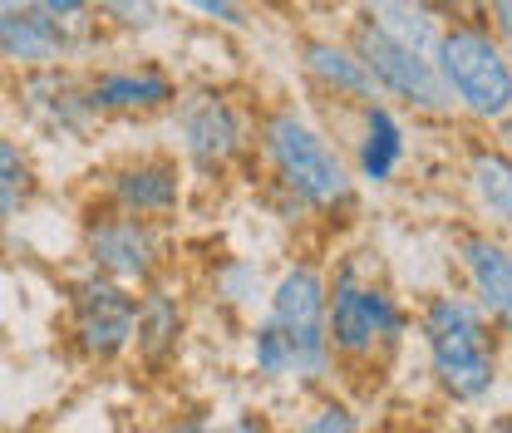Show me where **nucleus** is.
Listing matches in <instances>:
<instances>
[{"instance_id":"nucleus-1","label":"nucleus","mask_w":512,"mask_h":433,"mask_svg":"<svg viewBox=\"0 0 512 433\" xmlns=\"http://www.w3.org/2000/svg\"><path fill=\"white\" fill-rule=\"evenodd\" d=\"M256 148L271 168L266 202L281 222L330 217L340 222L355 212V173L350 158L335 148V138L296 104H271L256 119Z\"/></svg>"},{"instance_id":"nucleus-2","label":"nucleus","mask_w":512,"mask_h":433,"mask_svg":"<svg viewBox=\"0 0 512 433\" xmlns=\"http://www.w3.org/2000/svg\"><path fill=\"white\" fill-rule=\"evenodd\" d=\"M409 330L414 315L404 296L365 261V251H350L325 271V340L335 370H345L350 379H380L404 355Z\"/></svg>"},{"instance_id":"nucleus-3","label":"nucleus","mask_w":512,"mask_h":433,"mask_svg":"<svg viewBox=\"0 0 512 433\" xmlns=\"http://www.w3.org/2000/svg\"><path fill=\"white\" fill-rule=\"evenodd\" d=\"M414 330L429 360V379L448 404L473 409L503 389V335L463 291H429L414 310Z\"/></svg>"},{"instance_id":"nucleus-4","label":"nucleus","mask_w":512,"mask_h":433,"mask_svg":"<svg viewBox=\"0 0 512 433\" xmlns=\"http://www.w3.org/2000/svg\"><path fill=\"white\" fill-rule=\"evenodd\" d=\"M286 355V384L291 389H325L335 379L330 340H325V266L311 256L281 266V276L266 286V315H261Z\"/></svg>"},{"instance_id":"nucleus-5","label":"nucleus","mask_w":512,"mask_h":433,"mask_svg":"<svg viewBox=\"0 0 512 433\" xmlns=\"http://www.w3.org/2000/svg\"><path fill=\"white\" fill-rule=\"evenodd\" d=\"M434 69L444 79L453 109H463L478 124H508L512 109L508 40H498L483 20H444Z\"/></svg>"},{"instance_id":"nucleus-6","label":"nucleus","mask_w":512,"mask_h":433,"mask_svg":"<svg viewBox=\"0 0 512 433\" xmlns=\"http://www.w3.org/2000/svg\"><path fill=\"white\" fill-rule=\"evenodd\" d=\"M133 320H138V291L119 281L84 271L64 286V345L79 365L109 370L133 350Z\"/></svg>"},{"instance_id":"nucleus-7","label":"nucleus","mask_w":512,"mask_h":433,"mask_svg":"<svg viewBox=\"0 0 512 433\" xmlns=\"http://www.w3.org/2000/svg\"><path fill=\"white\" fill-rule=\"evenodd\" d=\"M79 251L89 261V271L119 281L128 291H143L153 281H163L168 271V242H163V222H143L114 207H94L79 227Z\"/></svg>"},{"instance_id":"nucleus-8","label":"nucleus","mask_w":512,"mask_h":433,"mask_svg":"<svg viewBox=\"0 0 512 433\" xmlns=\"http://www.w3.org/2000/svg\"><path fill=\"white\" fill-rule=\"evenodd\" d=\"M168 119H173V133H178V148H183L188 168L202 173V178H222L252 148L247 114L222 89H178Z\"/></svg>"},{"instance_id":"nucleus-9","label":"nucleus","mask_w":512,"mask_h":433,"mask_svg":"<svg viewBox=\"0 0 512 433\" xmlns=\"http://www.w3.org/2000/svg\"><path fill=\"white\" fill-rule=\"evenodd\" d=\"M345 45H350L355 60L365 64V74L375 84V99H394V104H404L419 119H453L458 114L453 99H448L444 79H439V69H434V60H424V55L384 40L370 25H360V20L350 25V40Z\"/></svg>"},{"instance_id":"nucleus-10","label":"nucleus","mask_w":512,"mask_h":433,"mask_svg":"<svg viewBox=\"0 0 512 433\" xmlns=\"http://www.w3.org/2000/svg\"><path fill=\"white\" fill-rule=\"evenodd\" d=\"M188 197V183H183V163L168 158V153H138V158H124L104 173L99 183V202L114 207V212H128V217H143V222H168Z\"/></svg>"},{"instance_id":"nucleus-11","label":"nucleus","mask_w":512,"mask_h":433,"mask_svg":"<svg viewBox=\"0 0 512 433\" xmlns=\"http://www.w3.org/2000/svg\"><path fill=\"white\" fill-rule=\"evenodd\" d=\"M453 256L463 271V296L483 310L498 330H508L512 315V251L508 237L493 227H463L453 237Z\"/></svg>"},{"instance_id":"nucleus-12","label":"nucleus","mask_w":512,"mask_h":433,"mask_svg":"<svg viewBox=\"0 0 512 433\" xmlns=\"http://www.w3.org/2000/svg\"><path fill=\"white\" fill-rule=\"evenodd\" d=\"M84 99L94 119H143L173 109L178 79L163 64H109L84 79Z\"/></svg>"},{"instance_id":"nucleus-13","label":"nucleus","mask_w":512,"mask_h":433,"mask_svg":"<svg viewBox=\"0 0 512 433\" xmlns=\"http://www.w3.org/2000/svg\"><path fill=\"white\" fill-rule=\"evenodd\" d=\"M20 104L35 124L55 128V133H89L99 124L89 99H84V79L64 64H50V69H25V84H20Z\"/></svg>"},{"instance_id":"nucleus-14","label":"nucleus","mask_w":512,"mask_h":433,"mask_svg":"<svg viewBox=\"0 0 512 433\" xmlns=\"http://www.w3.org/2000/svg\"><path fill=\"white\" fill-rule=\"evenodd\" d=\"M183 340H188V306L178 291H168L163 281L143 286L138 296V320H133V350L143 370H168L178 355H183Z\"/></svg>"},{"instance_id":"nucleus-15","label":"nucleus","mask_w":512,"mask_h":433,"mask_svg":"<svg viewBox=\"0 0 512 433\" xmlns=\"http://www.w3.org/2000/svg\"><path fill=\"white\" fill-rule=\"evenodd\" d=\"M409 153V128L404 119L384 104V99H365L355 104V178L370 187L394 183V173L404 168Z\"/></svg>"},{"instance_id":"nucleus-16","label":"nucleus","mask_w":512,"mask_h":433,"mask_svg":"<svg viewBox=\"0 0 512 433\" xmlns=\"http://www.w3.org/2000/svg\"><path fill=\"white\" fill-rule=\"evenodd\" d=\"M355 20L370 25L375 35L434 60L439 50V35H444V20L424 5V0H355Z\"/></svg>"},{"instance_id":"nucleus-17","label":"nucleus","mask_w":512,"mask_h":433,"mask_svg":"<svg viewBox=\"0 0 512 433\" xmlns=\"http://www.w3.org/2000/svg\"><path fill=\"white\" fill-rule=\"evenodd\" d=\"M301 69H306V79L316 84L320 94H330L335 104H365V99H375V84H370L365 64L350 55L345 40H330V35L301 40Z\"/></svg>"},{"instance_id":"nucleus-18","label":"nucleus","mask_w":512,"mask_h":433,"mask_svg":"<svg viewBox=\"0 0 512 433\" xmlns=\"http://www.w3.org/2000/svg\"><path fill=\"white\" fill-rule=\"evenodd\" d=\"M468 187H473V202L483 212V222L493 232H508L512 227V168L503 148H488L478 143L468 153Z\"/></svg>"},{"instance_id":"nucleus-19","label":"nucleus","mask_w":512,"mask_h":433,"mask_svg":"<svg viewBox=\"0 0 512 433\" xmlns=\"http://www.w3.org/2000/svg\"><path fill=\"white\" fill-rule=\"evenodd\" d=\"M266 271L256 266L252 256H222L212 271H207V296L212 306L232 310V315H247L266 301Z\"/></svg>"},{"instance_id":"nucleus-20","label":"nucleus","mask_w":512,"mask_h":433,"mask_svg":"<svg viewBox=\"0 0 512 433\" xmlns=\"http://www.w3.org/2000/svg\"><path fill=\"white\" fill-rule=\"evenodd\" d=\"M35 192H40V178H35L30 153H25L15 138L0 133V232H5L20 212H30Z\"/></svg>"},{"instance_id":"nucleus-21","label":"nucleus","mask_w":512,"mask_h":433,"mask_svg":"<svg viewBox=\"0 0 512 433\" xmlns=\"http://www.w3.org/2000/svg\"><path fill=\"white\" fill-rule=\"evenodd\" d=\"M94 15L119 35H153L163 30V0H94Z\"/></svg>"},{"instance_id":"nucleus-22","label":"nucleus","mask_w":512,"mask_h":433,"mask_svg":"<svg viewBox=\"0 0 512 433\" xmlns=\"http://www.w3.org/2000/svg\"><path fill=\"white\" fill-rule=\"evenodd\" d=\"M291 433H365V429H360V414H355L350 399H340V394H316V404L301 414V424Z\"/></svg>"},{"instance_id":"nucleus-23","label":"nucleus","mask_w":512,"mask_h":433,"mask_svg":"<svg viewBox=\"0 0 512 433\" xmlns=\"http://www.w3.org/2000/svg\"><path fill=\"white\" fill-rule=\"evenodd\" d=\"M178 5H188V10L217 20V25H227V30H242V25H247V10H242L237 0H178Z\"/></svg>"},{"instance_id":"nucleus-24","label":"nucleus","mask_w":512,"mask_h":433,"mask_svg":"<svg viewBox=\"0 0 512 433\" xmlns=\"http://www.w3.org/2000/svg\"><path fill=\"white\" fill-rule=\"evenodd\" d=\"M35 5L64 25H89V15H94V0H35Z\"/></svg>"},{"instance_id":"nucleus-25","label":"nucleus","mask_w":512,"mask_h":433,"mask_svg":"<svg viewBox=\"0 0 512 433\" xmlns=\"http://www.w3.org/2000/svg\"><path fill=\"white\" fill-rule=\"evenodd\" d=\"M439 20H483V0H424Z\"/></svg>"},{"instance_id":"nucleus-26","label":"nucleus","mask_w":512,"mask_h":433,"mask_svg":"<svg viewBox=\"0 0 512 433\" xmlns=\"http://www.w3.org/2000/svg\"><path fill=\"white\" fill-rule=\"evenodd\" d=\"M163 433H217V424H212V414H207V409H183L178 419H168V424H163Z\"/></svg>"},{"instance_id":"nucleus-27","label":"nucleus","mask_w":512,"mask_h":433,"mask_svg":"<svg viewBox=\"0 0 512 433\" xmlns=\"http://www.w3.org/2000/svg\"><path fill=\"white\" fill-rule=\"evenodd\" d=\"M483 25H488L498 40H508L512 35V0H483Z\"/></svg>"},{"instance_id":"nucleus-28","label":"nucleus","mask_w":512,"mask_h":433,"mask_svg":"<svg viewBox=\"0 0 512 433\" xmlns=\"http://www.w3.org/2000/svg\"><path fill=\"white\" fill-rule=\"evenodd\" d=\"M217 433H276V424H271V419H266L261 409H242V414H237L232 424H222Z\"/></svg>"},{"instance_id":"nucleus-29","label":"nucleus","mask_w":512,"mask_h":433,"mask_svg":"<svg viewBox=\"0 0 512 433\" xmlns=\"http://www.w3.org/2000/svg\"><path fill=\"white\" fill-rule=\"evenodd\" d=\"M30 5H35V0H0V25H5V20H15L20 10H30Z\"/></svg>"},{"instance_id":"nucleus-30","label":"nucleus","mask_w":512,"mask_h":433,"mask_svg":"<svg viewBox=\"0 0 512 433\" xmlns=\"http://www.w3.org/2000/svg\"><path fill=\"white\" fill-rule=\"evenodd\" d=\"M488 433H512V424H508V414H498V419H493V429Z\"/></svg>"}]
</instances>
